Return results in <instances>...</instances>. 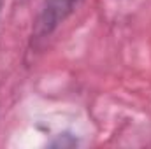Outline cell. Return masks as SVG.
I'll list each match as a JSON object with an SVG mask.
<instances>
[{
  "instance_id": "2",
  "label": "cell",
  "mask_w": 151,
  "mask_h": 149,
  "mask_svg": "<svg viewBox=\"0 0 151 149\" xmlns=\"http://www.w3.org/2000/svg\"><path fill=\"white\" fill-rule=\"evenodd\" d=\"M0 7H2V0H0Z\"/></svg>"
},
{
  "instance_id": "1",
  "label": "cell",
  "mask_w": 151,
  "mask_h": 149,
  "mask_svg": "<svg viewBox=\"0 0 151 149\" xmlns=\"http://www.w3.org/2000/svg\"><path fill=\"white\" fill-rule=\"evenodd\" d=\"M79 0H44L37 18L34 21L30 42L32 46H40L46 39H49L60 25L74 12Z\"/></svg>"
}]
</instances>
